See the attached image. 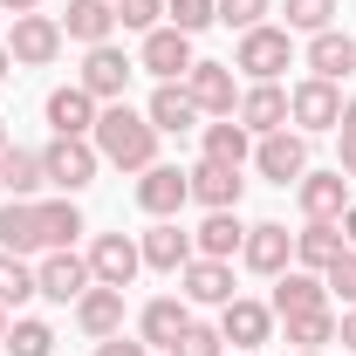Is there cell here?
<instances>
[{"instance_id": "6da1fadb", "label": "cell", "mask_w": 356, "mask_h": 356, "mask_svg": "<svg viewBox=\"0 0 356 356\" xmlns=\"http://www.w3.org/2000/svg\"><path fill=\"white\" fill-rule=\"evenodd\" d=\"M89 137H96V158L117 165V172H151L158 165V131H151V117L131 110V103H103Z\"/></svg>"}, {"instance_id": "7a4b0ae2", "label": "cell", "mask_w": 356, "mask_h": 356, "mask_svg": "<svg viewBox=\"0 0 356 356\" xmlns=\"http://www.w3.org/2000/svg\"><path fill=\"white\" fill-rule=\"evenodd\" d=\"M96 165H103V158H96V144H89V137H55V144L42 151V178L62 192V199H76L89 178H96Z\"/></svg>"}, {"instance_id": "3957f363", "label": "cell", "mask_w": 356, "mask_h": 356, "mask_svg": "<svg viewBox=\"0 0 356 356\" xmlns=\"http://www.w3.org/2000/svg\"><path fill=\"white\" fill-rule=\"evenodd\" d=\"M288 62H295V35H288V28H267V21L247 28V35H240V55H233V69H247L254 83H274Z\"/></svg>"}, {"instance_id": "277c9868", "label": "cell", "mask_w": 356, "mask_h": 356, "mask_svg": "<svg viewBox=\"0 0 356 356\" xmlns=\"http://www.w3.org/2000/svg\"><path fill=\"white\" fill-rule=\"evenodd\" d=\"M62 21L55 14H14V35H7V55L21 62V69H48L55 55H62Z\"/></svg>"}, {"instance_id": "5b68a950", "label": "cell", "mask_w": 356, "mask_h": 356, "mask_svg": "<svg viewBox=\"0 0 356 356\" xmlns=\"http://www.w3.org/2000/svg\"><path fill=\"white\" fill-rule=\"evenodd\" d=\"M288 124H302V137L309 131H336V124H343V89L322 83V76L295 83L288 89Z\"/></svg>"}, {"instance_id": "8992f818", "label": "cell", "mask_w": 356, "mask_h": 356, "mask_svg": "<svg viewBox=\"0 0 356 356\" xmlns=\"http://www.w3.org/2000/svg\"><path fill=\"white\" fill-rule=\"evenodd\" d=\"M254 165H261L267 185H302V172H309V137L302 131H267L254 144Z\"/></svg>"}, {"instance_id": "52a82bcc", "label": "cell", "mask_w": 356, "mask_h": 356, "mask_svg": "<svg viewBox=\"0 0 356 356\" xmlns=\"http://www.w3.org/2000/svg\"><path fill=\"white\" fill-rule=\"evenodd\" d=\"M185 96L199 103V117H233V110H240L233 62H192V69H185Z\"/></svg>"}, {"instance_id": "ba28073f", "label": "cell", "mask_w": 356, "mask_h": 356, "mask_svg": "<svg viewBox=\"0 0 356 356\" xmlns=\"http://www.w3.org/2000/svg\"><path fill=\"white\" fill-rule=\"evenodd\" d=\"M35 288H42L48 302H83V288H96V274H89V261L76 247H55V254H42V267H35Z\"/></svg>"}, {"instance_id": "9c48e42d", "label": "cell", "mask_w": 356, "mask_h": 356, "mask_svg": "<svg viewBox=\"0 0 356 356\" xmlns=\"http://www.w3.org/2000/svg\"><path fill=\"white\" fill-rule=\"evenodd\" d=\"M137 267H144V254H137L131 233H96V247H89V274H96L103 288H131Z\"/></svg>"}, {"instance_id": "30bf717a", "label": "cell", "mask_w": 356, "mask_h": 356, "mask_svg": "<svg viewBox=\"0 0 356 356\" xmlns=\"http://www.w3.org/2000/svg\"><path fill=\"white\" fill-rule=\"evenodd\" d=\"M240 261L254 267V274H288V261H295V233H288L281 220L247 226V240H240Z\"/></svg>"}, {"instance_id": "8fae6325", "label": "cell", "mask_w": 356, "mask_h": 356, "mask_svg": "<svg viewBox=\"0 0 356 356\" xmlns=\"http://www.w3.org/2000/svg\"><path fill=\"white\" fill-rule=\"evenodd\" d=\"M220 336H226L240 356L261 350L267 336H274V309H267V302H247V295H233V302L220 309Z\"/></svg>"}, {"instance_id": "7c38bea8", "label": "cell", "mask_w": 356, "mask_h": 356, "mask_svg": "<svg viewBox=\"0 0 356 356\" xmlns=\"http://www.w3.org/2000/svg\"><path fill=\"white\" fill-rule=\"evenodd\" d=\"M267 309L281 315H315V309H329V281L322 274H309V267H288V274H274V302Z\"/></svg>"}, {"instance_id": "4fadbf2b", "label": "cell", "mask_w": 356, "mask_h": 356, "mask_svg": "<svg viewBox=\"0 0 356 356\" xmlns=\"http://www.w3.org/2000/svg\"><path fill=\"white\" fill-rule=\"evenodd\" d=\"M124 83H131V55L110 42H96L83 55V89L96 96V103H124Z\"/></svg>"}, {"instance_id": "5bb4252c", "label": "cell", "mask_w": 356, "mask_h": 356, "mask_svg": "<svg viewBox=\"0 0 356 356\" xmlns=\"http://www.w3.org/2000/svg\"><path fill=\"white\" fill-rule=\"evenodd\" d=\"M185 199H192V172H178V165H151V172L137 178V206L151 220H172Z\"/></svg>"}, {"instance_id": "9a60e30c", "label": "cell", "mask_w": 356, "mask_h": 356, "mask_svg": "<svg viewBox=\"0 0 356 356\" xmlns=\"http://www.w3.org/2000/svg\"><path fill=\"white\" fill-rule=\"evenodd\" d=\"M178 288H185V302L226 309V302H233V267H226V261H206V254H192V261L178 267Z\"/></svg>"}, {"instance_id": "2e32d148", "label": "cell", "mask_w": 356, "mask_h": 356, "mask_svg": "<svg viewBox=\"0 0 356 356\" xmlns=\"http://www.w3.org/2000/svg\"><path fill=\"white\" fill-rule=\"evenodd\" d=\"M137 62H144V69H151L158 83H178V76H185V69H192L199 55H192V35H178V28H151Z\"/></svg>"}, {"instance_id": "e0dca14e", "label": "cell", "mask_w": 356, "mask_h": 356, "mask_svg": "<svg viewBox=\"0 0 356 356\" xmlns=\"http://www.w3.org/2000/svg\"><path fill=\"white\" fill-rule=\"evenodd\" d=\"M240 124L254 137H267V131H288V89L281 83H254L247 96H240V110H233Z\"/></svg>"}, {"instance_id": "ac0fdd59", "label": "cell", "mask_w": 356, "mask_h": 356, "mask_svg": "<svg viewBox=\"0 0 356 356\" xmlns=\"http://www.w3.org/2000/svg\"><path fill=\"white\" fill-rule=\"evenodd\" d=\"M48 131L55 137H89L96 131V96H89L83 83L55 89V96H48Z\"/></svg>"}, {"instance_id": "d6986e66", "label": "cell", "mask_w": 356, "mask_h": 356, "mask_svg": "<svg viewBox=\"0 0 356 356\" xmlns=\"http://www.w3.org/2000/svg\"><path fill=\"white\" fill-rule=\"evenodd\" d=\"M240 192H247V178L233 172V165H213V158H206V165H192V199H199L206 213H233V206H240Z\"/></svg>"}, {"instance_id": "ffe728a7", "label": "cell", "mask_w": 356, "mask_h": 356, "mask_svg": "<svg viewBox=\"0 0 356 356\" xmlns=\"http://www.w3.org/2000/svg\"><path fill=\"white\" fill-rule=\"evenodd\" d=\"M76 322H83V336H124V288H83V302H76Z\"/></svg>"}, {"instance_id": "44dd1931", "label": "cell", "mask_w": 356, "mask_h": 356, "mask_svg": "<svg viewBox=\"0 0 356 356\" xmlns=\"http://www.w3.org/2000/svg\"><path fill=\"white\" fill-rule=\"evenodd\" d=\"M350 254V240H343V220H309L302 233H295V261L309 267V274H322L329 261H343Z\"/></svg>"}, {"instance_id": "7402d4cb", "label": "cell", "mask_w": 356, "mask_h": 356, "mask_svg": "<svg viewBox=\"0 0 356 356\" xmlns=\"http://www.w3.org/2000/svg\"><path fill=\"white\" fill-rule=\"evenodd\" d=\"M302 213L309 220H343L350 213V178L343 172H302Z\"/></svg>"}, {"instance_id": "603a6c76", "label": "cell", "mask_w": 356, "mask_h": 356, "mask_svg": "<svg viewBox=\"0 0 356 356\" xmlns=\"http://www.w3.org/2000/svg\"><path fill=\"white\" fill-rule=\"evenodd\" d=\"M185 322H192V309H185L178 295L144 302V315H137V329H144V350H172L178 336H185Z\"/></svg>"}, {"instance_id": "cb8c5ba5", "label": "cell", "mask_w": 356, "mask_h": 356, "mask_svg": "<svg viewBox=\"0 0 356 356\" xmlns=\"http://www.w3.org/2000/svg\"><path fill=\"white\" fill-rule=\"evenodd\" d=\"M144 117H151V131L165 137H185L192 131V124H199V103H192V96H185V83H158L151 89V110H144Z\"/></svg>"}, {"instance_id": "d4e9b609", "label": "cell", "mask_w": 356, "mask_h": 356, "mask_svg": "<svg viewBox=\"0 0 356 356\" xmlns=\"http://www.w3.org/2000/svg\"><path fill=\"white\" fill-rule=\"evenodd\" d=\"M309 76H322V83H343V76H356V42H350V35H336V28L309 35Z\"/></svg>"}, {"instance_id": "484cf974", "label": "cell", "mask_w": 356, "mask_h": 356, "mask_svg": "<svg viewBox=\"0 0 356 356\" xmlns=\"http://www.w3.org/2000/svg\"><path fill=\"white\" fill-rule=\"evenodd\" d=\"M110 28H117V0H69V14H62V35L83 48L110 42Z\"/></svg>"}, {"instance_id": "4316f807", "label": "cell", "mask_w": 356, "mask_h": 356, "mask_svg": "<svg viewBox=\"0 0 356 356\" xmlns=\"http://www.w3.org/2000/svg\"><path fill=\"white\" fill-rule=\"evenodd\" d=\"M137 254H144V267H158V274H178V267L192 261V233H178L172 220H158L137 240Z\"/></svg>"}, {"instance_id": "83f0119b", "label": "cell", "mask_w": 356, "mask_h": 356, "mask_svg": "<svg viewBox=\"0 0 356 356\" xmlns=\"http://www.w3.org/2000/svg\"><path fill=\"white\" fill-rule=\"evenodd\" d=\"M35 226H42V254H55V247H76L83 213H76V199H35Z\"/></svg>"}, {"instance_id": "f1b7e54d", "label": "cell", "mask_w": 356, "mask_h": 356, "mask_svg": "<svg viewBox=\"0 0 356 356\" xmlns=\"http://www.w3.org/2000/svg\"><path fill=\"white\" fill-rule=\"evenodd\" d=\"M240 240H247L240 213H206V226L192 233V254H206V261H233V254H240Z\"/></svg>"}, {"instance_id": "f546056e", "label": "cell", "mask_w": 356, "mask_h": 356, "mask_svg": "<svg viewBox=\"0 0 356 356\" xmlns=\"http://www.w3.org/2000/svg\"><path fill=\"white\" fill-rule=\"evenodd\" d=\"M206 158H213V165H233V172H240V165L254 158V131H247L240 117H220V124H206Z\"/></svg>"}, {"instance_id": "4dcf8cb0", "label": "cell", "mask_w": 356, "mask_h": 356, "mask_svg": "<svg viewBox=\"0 0 356 356\" xmlns=\"http://www.w3.org/2000/svg\"><path fill=\"white\" fill-rule=\"evenodd\" d=\"M0 254H42L35 199H14V206H0Z\"/></svg>"}, {"instance_id": "1f68e13d", "label": "cell", "mask_w": 356, "mask_h": 356, "mask_svg": "<svg viewBox=\"0 0 356 356\" xmlns=\"http://www.w3.org/2000/svg\"><path fill=\"white\" fill-rule=\"evenodd\" d=\"M48 178H42V151H0V192H14V199H35Z\"/></svg>"}, {"instance_id": "d6a6232c", "label": "cell", "mask_w": 356, "mask_h": 356, "mask_svg": "<svg viewBox=\"0 0 356 356\" xmlns=\"http://www.w3.org/2000/svg\"><path fill=\"white\" fill-rule=\"evenodd\" d=\"M0 350H7V356H55V329L35 322V315H28V322H7Z\"/></svg>"}, {"instance_id": "836d02e7", "label": "cell", "mask_w": 356, "mask_h": 356, "mask_svg": "<svg viewBox=\"0 0 356 356\" xmlns=\"http://www.w3.org/2000/svg\"><path fill=\"white\" fill-rule=\"evenodd\" d=\"M28 295H42L35 288V267L21 261V254H0V309H21Z\"/></svg>"}, {"instance_id": "e575fe53", "label": "cell", "mask_w": 356, "mask_h": 356, "mask_svg": "<svg viewBox=\"0 0 356 356\" xmlns=\"http://www.w3.org/2000/svg\"><path fill=\"white\" fill-rule=\"evenodd\" d=\"M288 343L322 356V343H336V315H329V309H315V315H288Z\"/></svg>"}, {"instance_id": "d590c367", "label": "cell", "mask_w": 356, "mask_h": 356, "mask_svg": "<svg viewBox=\"0 0 356 356\" xmlns=\"http://www.w3.org/2000/svg\"><path fill=\"white\" fill-rule=\"evenodd\" d=\"M213 21H220V0H165V28H178V35H199Z\"/></svg>"}, {"instance_id": "8d00e7d4", "label": "cell", "mask_w": 356, "mask_h": 356, "mask_svg": "<svg viewBox=\"0 0 356 356\" xmlns=\"http://www.w3.org/2000/svg\"><path fill=\"white\" fill-rule=\"evenodd\" d=\"M322 35V28H336V0H288V35Z\"/></svg>"}, {"instance_id": "74e56055", "label": "cell", "mask_w": 356, "mask_h": 356, "mask_svg": "<svg viewBox=\"0 0 356 356\" xmlns=\"http://www.w3.org/2000/svg\"><path fill=\"white\" fill-rule=\"evenodd\" d=\"M220 350H226L220 329H206V322H185V336H178L165 356H220Z\"/></svg>"}, {"instance_id": "f35d334b", "label": "cell", "mask_w": 356, "mask_h": 356, "mask_svg": "<svg viewBox=\"0 0 356 356\" xmlns=\"http://www.w3.org/2000/svg\"><path fill=\"white\" fill-rule=\"evenodd\" d=\"M165 21V0H117V28H137V35H151Z\"/></svg>"}, {"instance_id": "ab89813d", "label": "cell", "mask_w": 356, "mask_h": 356, "mask_svg": "<svg viewBox=\"0 0 356 356\" xmlns=\"http://www.w3.org/2000/svg\"><path fill=\"white\" fill-rule=\"evenodd\" d=\"M322 281H329V295H343V302L356 309V254H343V261H329V267H322Z\"/></svg>"}, {"instance_id": "60d3db41", "label": "cell", "mask_w": 356, "mask_h": 356, "mask_svg": "<svg viewBox=\"0 0 356 356\" xmlns=\"http://www.w3.org/2000/svg\"><path fill=\"white\" fill-rule=\"evenodd\" d=\"M261 14H267V0H220V21H226V28H240V35L261 28Z\"/></svg>"}, {"instance_id": "b9f144b4", "label": "cell", "mask_w": 356, "mask_h": 356, "mask_svg": "<svg viewBox=\"0 0 356 356\" xmlns=\"http://www.w3.org/2000/svg\"><path fill=\"white\" fill-rule=\"evenodd\" d=\"M336 131H343V165H336V172L356 178V96L343 103V124H336Z\"/></svg>"}, {"instance_id": "7bdbcfd3", "label": "cell", "mask_w": 356, "mask_h": 356, "mask_svg": "<svg viewBox=\"0 0 356 356\" xmlns=\"http://www.w3.org/2000/svg\"><path fill=\"white\" fill-rule=\"evenodd\" d=\"M96 356H151V350H144V343H124V336H103Z\"/></svg>"}, {"instance_id": "ee69618b", "label": "cell", "mask_w": 356, "mask_h": 356, "mask_svg": "<svg viewBox=\"0 0 356 356\" xmlns=\"http://www.w3.org/2000/svg\"><path fill=\"white\" fill-rule=\"evenodd\" d=\"M336 343H343V350H350V356H356V309H350V315H343V322H336Z\"/></svg>"}, {"instance_id": "f6af8a7d", "label": "cell", "mask_w": 356, "mask_h": 356, "mask_svg": "<svg viewBox=\"0 0 356 356\" xmlns=\"http://www.w3.org/2000/svg\"><path fill=\"white\" fill-rule=\"evenodd\" d=\"M343 240L356 247V199H350V213H343Z\"/></svg>"}, {"instance_id": "bcb514c9", "label": "cell", "mask_w": 356, "mask_h": 356, "mask_svg": "<svg viewBox=\"0 0 356 356\" xmlns=\"http://www.w3.org/2000/svg\"><path fill=\"white\" fill-rule=\"evenodd\" d=\"M0 7H7V14H35L42 0H0Z\"/></svg>"}, {"instance_id": "7dc6e473", "label": "cell", "mask_w": 356, "mask_h": 356, "mask_svg": "<svg viewBox=\"0 0 356 356\" xmlns=\"http://www.w3.org/2000/svg\"><path fill=\"white\" fill-rule=\"evenodd\" d=\"M7 69H14V55H7V42H0V83H7Z\"/></svg>"}, {"instance_id": "c3c4849f", "label": "cell", "mask_w": 356, "mask_h": 356, "mask_svg": "<svg viewBox=\"0 0 356 356\" xmlns=\"http://www.w3.org/2000/svg\"><path fill=\"white\" fill-rule=\"evenodd\" d=\"M7 144H14V137H7V117H0V151H7Z\"/></svg>"}, {"instance_id": "681fc988", "label": "cell", "mask_w": 356, "mask_h": 356, "mask_svg": "<svg viewBox=\"0 0 356 356\" xmlns=\"http://www.w3.org/2000/svg\"><path fill=\"white\" fill-rule=\"evenodd\" d=\"M0 336H7V309H0Z\"/></svg>"}, {"instance_id": "f907efd6", "label": "cell", "mask_w": 356, "mask_h": 356, "mask_svg": "<svg viewBox=\"0 0 356 356\" xmlns=\"http://www.w3.org/2000/svg\"><path fill=\"white\" fill-rule=\"evenodd\" d=\"M295 356H315V350H295Z\"/></svg>"}]
</instances>
